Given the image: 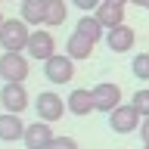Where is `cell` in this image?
Instances as JSON below:
<instances>
[{"mask_svg": "<svg viewBox=\"0 0 149 149\" xmlns=\"http://www.w3.org/2000/svg\"><path fill=\"white\" fill-rule=\"evenodd\" d=\"M28 40H31V31L22 19H6L3 28H0V50L6 53H22L28 50Z\"/></svg>", "mask_w": 149, "mask_h": 149, "instance_id": "6da1fadb", "label": "cell"}, {"mask_svg": "<svg viewBox=\"0 0 149 149\" xmlns=\"http://www.w3.org/2000/svg\"><path fill=\"white\" fill-rule=\"evenodd\" d=\"M44 74H47L50 84H68L74 78V59L72 56H62V53L50 56L44 62Z\"/></svg>", "mask_w": 149, "mask_h": 149, "instance_id": "7a4b0ae2", "label": "cell"}, {"mask_svg": "<svg viewBox=\"0 0 149 149\" xmlns=\"http://www.w3.org/2000/svg\"><path fill=\"white\" fill-rule=\"evenodd\" d=\"M34 109H37V118L47 121V124H53V121H59L68 112V106L62 102V96H56V93H37V102H34Z\"/></svg>", "mask_w": 149, "mask_h": 149, "instance_id": "3957f363", "label": "cell"}, {"mask_svg": "<svg viewBox=\"0 0 149 149\" xmlns=\"http://www.w3.org/2000/svg\"><path fill=\"white\" fill-rule=\"evenodd\" d=\"M0 74L6 84H22L28 78V59L22 53H3L0 56Z\"/></svg>", "mask_w": 149, "mask_h": 149, "instance_id": "277c9868", "label": "cell"}, {"mask_svg": "<svg viewBox=\"0 0 149 149\" xmlns=\"http://www.w3.org/2000/svg\"><path fill=\"white\" fill-rule=\"evenodd\" d=\"M93 102H96V112H106V115H112V112L121 106V87L112 81H102L93 87Z\"/></svg>", "mask_w": 149, "mask_h": 149, "instance_id": "5b68a950", "label": "cell"}, {"mask_svg": "<svg viewBox=\"0 0 149 149\" xmlns=\"http://www.w3.org/2000/svg\"><path fill=\"white\" fill-rule=\"evenodd\" d=\"M143 115H140L134 106H118V109L109 115V127L115 130V134H130V130H137L140 124H143Z\"/></svg>", "mask_w": 149, "mask_h": 149, "instance_id": "8992f818", "label": "cell"}, {"mask_svg": "<svg viewBox=\"0 0 149 149\" xmlns=\"http://www.w3.org/2000/svg\"><path fill=\"white\" fill-rule=\"evenodd\" d=\"M28 56L31 59H40V62H47L50 56H56V40L50 31H31V40H28Z\"/></svg>", "mask_w": 149, "mask_h": 149, "instance_id": "52a82bcc", "label": "cell"}, {"mask_svg": "<svg viewBox=\"0 0 149 149\" xmlns=\"http://www.w3.org/2000/svg\"><path fill=\"white\" fill-rule=\"evenodd\" d=\"M53 130H50V124L47 121H34V124H28L25 127V149H50V143H53Z\"/></svg>", "mask_w": 149, "mask_h": 149, "instance_id": "ba28073f", "label": "cell"}, {"mask_svg": "<svg viewBox=\"0 0 149 149\" xmlns=\"http://www.w3.org/2000/svg\"><path fill=\"white\" fill-rule=\"evenodd\" d=\"M0 102H3V109L19 115V112L28 109V93L22 84H3V90H0Z\"/></svg>", "mask_w": 149, "mask_h": 149, "instance_id": "9c48e42d", "label": "cell"}, {"mask_svg": "<svg viewBox=\"0 0 149 149\" xmlns=\"http://www.w3.org/2000/svg\"><path fill=\"white\" fill-rule=\"evenodd\" d=\"M65 106H68V112H72V115H78V118H84V115L96 112V102H93V90H84V87L72 90V93H68V100H65Z\"/></svg>", "mask_w": 149, "mask_h": 149, "instance_id": "30bf717a", "label": "cell"}, {"mask_svg": "<svg viewBox=\"0 0 149 149\" xmlns=\"http://www.w3.org/2000/svg\"><path fill=\"white\" fill-rule=\"evenodd\" d=\"M25 127L28 124H22V118L13 115V112H3V115H0V140H3V143L25 140Z\"/></svg>", "mask_w": 149, "mask_h": 149, "instance_id": "8fae6325", "label": "cell"}, {"mask_svg": "<svg viewBox=\"0 0 149 149\" xmlns=\"http://www.w3.org/2000/svg\"><path fill=\"white\" fill-rule=\"evenodd\" d=\"M106 44H109L112 53H127L130 47H134V28L118 25V28H112V31H106Z\"/></svg>", "mask_w": 149, "mask_h": 149, "instance_id": "7c38bea8", "label": "cell"}, {"mask_svg": "<svg viewBox=\"0 0 149 149\" xmlns=\"http://www.w3.org/2000/svg\"><path fill=\"white\" fill-rule=\"evenodd\" d=\"M19 19L25 25H47V0H22Z\"/></svg>", "mask_w": 149, "mask_h": 149, "instance_id": "4fadbf2b", "label": "cell"}, {"mask_svg": "<svg viewBox=\"0 0 149 149\" xmlns=\"http://www.w3.org/2000/svg\"><path fill=\"white\" fill-rule=\"evenodd\" d=\"M90 53H93V40L84 37L81 31H72L68 40H65V56H72V59H90Z\"/></svg>", "mask_w": 149, "mask_h": 149, "instance_id": "5bb4252c", "label": "cell"}, {"mask_svg": "<svg viewBox=\"0 0 149 149\" xmlns=\"http://www.w3.org/2000/svg\"><path fill=\"white\" fill-rule=\"evenodd\" d=\"M93 16L100 19V25L106 28V31L124 25V6H118V3H100V9H96Z\"/></svg>", "mask_w": 149, "mask_h": 149, "instance_id": "9a60e30c", "label": "cell"}, {"mask_svg": "<svg viewBox=\"0 0 149 149\" xmlns=\"http://www.w3.org/2000/svg\"><path fill=\"white\" fill-rule=\"evenodd\" d=\"M74 31H81L84 37H90L93 44H96V40L106 34V28L100 25V19H96V16H90V13H84V16L78 19V28H74Z\"/></svg>", "mask_w": 149, "mask_h": 149, "instance_id": "2e32d148", "label": "cell"}, {"mask_svg": "<svg viewBox=\"0 0 149 149\" xmlns=\"http://www.w3.org/2000/svg\"><path fill=\"white\" fill-rule=\"evenodd\" d=\"M65 16H68L65 0H47V25H62Z\"/></svg>", "mask_w": 149, "mask_h": 149, "instance_id": "e0dca14e", "label": "cell"}, {"mask_svg": "<svg viewBox=\"0 0 149 149\" xmlns=\"http://www.w3.org/2000/svg\"><path fill=\"white\" fill-rule=\"evenodd\" d=\"M130 72L137 74L140 81H149V53H137V59L130 62Z\"/></svg>", "mask_w": 149, "mask_h": 149, "instance_id": "ac0fdd59", "label": "cell"}, {"mask_svg": "<svg viewBox=\"0 0 149 149\" xmlns=\"http://www.w3.org/2000/svg\"><path fill=\"white\" fill-rule=\"evenodd\" d=\"M134 109L143 115V118H149V90H137L134 93V102H130Z\"/></svg>", "mask_w": 149, "mask_h": 149, "instance_id": "d6986e66", "label": "cell"}, {"mask_svg": "<svg viewBox=\"0 0 149 149\" xmlns=\"http://www.w3.org/2000/svg\"><path fill=\"white\" fill-rule=\"evenodd\" d=\"M50 149H78V143H74L72 137H56L53 143H50Z\"/></svg>", "mask_w": 149, "mask_h": 149, "instance_id": "ffe728a7", "label": "cell"}, {"mask_svg": "<svg viewBox=\"0 0 149 149\" xmlns=\"http://www.w3.org/2000/svg\"><path fill=\"white\" fill-rule=\"evenodd\" d=\"M72 3L81 9V13H90V9H100V3H102V0H72Z\"/></svg>", "mask_w": 149, "mask_h": 149, "instance_id": "44dd1931", "label": "cell"}, {"mask_svg": "<svg viewBox=\"0 0 149 149\" xmlns=\"http://www.w3.org/2000/svg\"><path fill=\"white\" fill-rule=\"evenodd\" d=\"M140 140H143V146H149V118H143L140 124Z\"/></svg>", "mask_w": 149, "mask_h": 149, "instance_id": "7402d4cb", "label": "cell"}, {"mask_svg": "<svg viewBox=\"0 0 149 149\" xmlns=\"http://www.w3.org/2000/svg\"><path fill=\"white\" fill-rule=\"evenodd\" d=\"M130 3H137V6H143V9H149V0H130Z\"/></svg>", "mask_w": 149, "mask_h": 149, "instance_id": "603a6c76", "label": "cell"}, {"mask_svg": "<svg viewBox=\"0 0 149 149\" xmlns=\"http://www.w3.org/2000/svg\"><path fill=\"white\" fill-rule=\"evenodd\" d=\"M102 3H118V6H124L127 0H102Z\"/></svg>", "mask_w": 149, "mask_h": 149, "instance_id": "cb8c5ba5", "label": "cell"}, {"mask_svg": "<svg viewBox=\"0 0 149 149\" xmlns=\"http://www.w3.org/2000/svg\"><path fill=\"white\" fill-rule=\"evenodd\" d=\"M3 22H6V19H3V13H0V28H3Z\"/></svg>", "mask_w": 149, "mask_h": 149, "instance_id": "d4e9b609", "label": "cell"}, {"mask_svg": "<svg viewBox=\"0 0 149 149\" xmlns=\"http://www.w3.org/2000/svg\"><path fill=\"white\" fill-rule=\"evenodd\" d=\"M143 149H149V146H143Z\"/></svg>", "mask_w": 149, "mask_h": 149, "instance_id": "484cf974", "label": "cell"}, {"mask_svg": "<svg viewBox=\"0 0 149 149\" xmlns=\"http://www.w3.org/2000/svg\"><path fill=\"white\" fill-rule=\"evenodd\" d=\"M0 78H3V74H0Z\"/></svg>", "mask_w": 149, "mask_h": 149, "instance_id": "4316f807", "label": "cell"}, {"mask_svg": "<svg viewBox=\"0 0 149 149\" xmlns=\"http://www.w3.org/2000/svg\"><path fill=\"white\" fill-rule=\"evenodd\" d=\"M19 3H22V0H19Z\"/></svg>", "mask_w": 149, "mask_h": 149, "instance_id": "83f0119b", "label": "cell"}]
</instances>
